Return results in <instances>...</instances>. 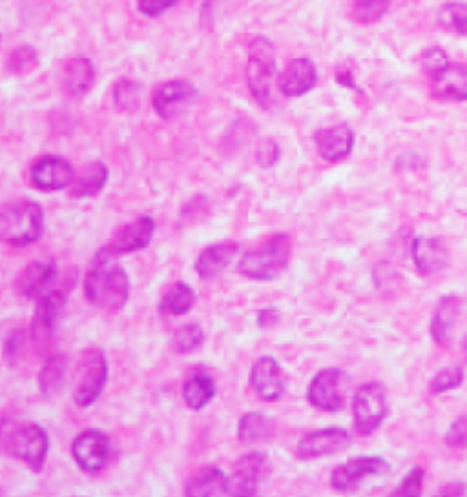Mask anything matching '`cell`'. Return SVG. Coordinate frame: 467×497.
Here are the masks:
<instances>
[{
    "label": "cell",
    "instance_id": "1",
    "mask_svg": "<svg viewBox=\"0 0 467 497\" xmlns=\"http://www.w3.org/2000/svg\"><path fill=\"white\" fill-rule=\"evenodd\" d=\"M114 253L105 248L96 255L92 266L85 279V293L92 306L107 312H119L130 292L128 275L119 263H116Z\"/></svg>",
    "mask_w": 467,
    "mask_h": 497
},
{
    "label": "cell",
    "instance_id": "2",
    "mask_svg": "<svg viewBox=\"0 0 467 497\" xmlns=\"http://www.w3.org/2000/svg\"><path fill=\"white\" fill-rule=\"evenodd\" d=\"M274 84H278L276 48L269 39L256 37L249 46L247 86L265 110H270L274 104Z\"/></svg>",
    "mask_w": 467,
    "mask_h": 497
},
{
    "label": "cell",
    "instance_id": "3",
    "mask_svg": "<svg viewBox=\"0 0 467 497\" xmlns=\"http://www.w3.org/2000/svg\"><path fill=\"white\" fill-rule=\"evenodd\" d=\"M292 241L287 234H276L256 250L245 253L238 264V272L254 281H272L289 264Z\"/></svg>",
    "mask_w": 467,
    "mask_h": 497
},
{
    "label": "cell",
    "instance_id": "4",
    "mask_svg": "<svg viewBox=\"0 0 467 497\" xmlns=\"http://www.w3.org/2000/svg\"><path fill=\"white\" fill-rule=\"evenodd\" d=\"M45 215L34 201H15L3 208L0 214V235L10 246L21 248L41 239Z\"/></svg>",
    "mask_w": 467,
    "mask_h": 497
},
{
    "label": "cell",
    "instance_id": "5",
    "mask_svg": "<svg viewBox=\"0 0 467 497\" xmlns=\"http://www.w3.org/2000/svg\"><path fill=\"white\" fill-rule=\"evenodd\" d=\"M5 450L8 455L25 461L34 472H41L48 455V433L36 422L17 424L5 432Z\"/></svg>",
    "mask_w": 467,
    "mask_h": 497
},
{
    "label": "cell",
    "instance_id": "6",
    "mask_svg": "<svg viewBox=\"0 0 467 497\" xmlns=\"http://www.w3.org/2000/svg\"><path fill=\"white\" fill-rule=\"evenodd\" d=\"M108 377L107 357L99 348H90L81 353L77 366V379L74 388V401L79 408L92 406L103 393Z\"/></svg>",
    "mask_w": 467,
    "mask_h": 497
},
{
    "label": "cell",
    "instance_id": "7",
    "mask_svg": "<svg viewBox=\"0 0 467 497\" xmlns=\"http://www.w3.org/2000/svg\"><path fill=\"white\" fill-rule=\"evenodd\" d=\"M387 415V393L380 383L361 384L352 397L354 426L361 435L372 433Z\"/></svg>",
    "mask_w": 467,
    "mask_h": 497
},
{
    "label": "cell",
    "instance_id": "8",
    "mask_svg": "<svg viewBox=\"0 0 467 497\" xmlns=\"http://www.w3.org/2000/svg\"><path fill=\"white\" fill-rule=\"evenodd\" d=\"M350 379L343 370L329 368L314 375L307 397L312 406L325 412H338L345 406Z\"/></svg>",
    "mask_w": 467,
    "mask_h": 497
},
{
    "label": "cell",
    "instance_id": "9",
    "mask_svg": "<svg viewBox=\"0 0 467 497\" xmlns=\"http://www.w3.org/2000/svg\"><path fill=\"white\" fill-rule=\"evenodd\" d=\"M65 303H66V293L61 290L48 292L45 297L39 299L37 310L34 313V323H32V343L37 353L41 355L50 353L52 350L57 319L61 315Z\"/></svg>",
    "mask_w": 467,
    "mask_h": 497
},
{
    "label": "cell",
    "instance_id": "10",
    "mask_svg": "<svg viewBox=\"0 0 467 497\" xmlns=\"http://www.w3.org/2000/svg\"><path fill=\"white\" fill-rule=\"evenodd\" d=\"M269 468L270 462L263 452H249L239 457L228 477V495H256Z\"/></svg>",
    "mask_w": 467,
    "mask_h": 497
},
{
    "label": "cell",
    "instance_id": "11",
    "mask_svg": "<svg viewBox=\"0 0 467 497\" xmlns=\"http://www.w3.org/2000/svg\"><path fill=\"white\" fill-rule=\"evenodd\" d=\"M196 97L198 88L190 81H168L154 90L152 106L161 119L170 121L181 115Z\"/></svg>",
    "mask_w": 467,
    "mask_h": 497
},
{
    "label": "cell",
    "instance_id": "12",
    "mask_svg": "<svg viewBox=\"0 0 467 497\" xmlns=\"http://www.w3.org/2000/svg\"><path fill=\"white\" fill-rule=\"evenodd\" d=\"M72 455L81 470L96 473L108 462L110 439L101 430H85L72 442Z\"/></svg>",
    "mask_w": 467,
    "mask_h": 497
},
{
    "label": "cell",
    "instance_id": "13",
    "mask_svg": "<svg viewBox=\"0 0 467 497\" xmlns=\"http://www.w3.org/2000/svg\"><path fill=\"white\" fill-rule=\"evenodd\" d=\"M389 472V462L380 457H354L345 464H340L330 475V486L336 492L354 490L361 481L372 475H383Z\"/></svg>",
    "mask_w": 467,
    "mask_h": 497
},
{
    "label": "cell",
    "instance_id": "14",
    "mask_svg": "<svg viewBox=\"0 0 467 497\" xmlns=\"http://www.w3.org/2000/svg\"><path fill=\"white\" fill-rule=\"evenodd\" d=\"M350 444V437L343 428H325L307 433L296 446V457L301 461H312L325 455L338 453Z\"/></svg>",
    "mask_w": 467,
    "mask_h": 497
},
{
    "label": "cell",
    "instance_id": "15",
    "mask_svg": "<svg viewBox=\"0 0 467 497\" xmlns=\"http://www.w3.org/2000/svg\"><path fill=\"white\" fill-rule=\"evenodd\" d=\"M30 177L36 188L43 192H57L70 186L76 174L72 164L65 157L45 155L34 163Z\"/></svg>",
    "mask_w": 467,
    "mask_h": 497
},
{
    "label": "cell",
    "instance_id": "16",
    "mask_svg": "<svg viewBox=\"0 0 467 497\" xmlns=\"http://www.w3.org/2000/svg\"><path fill=\"white\" fill-rule=\"evenodd\" d=\"M154 232H156V223L152 217L148 215L137 217L134 223H128L127 226H123L114 235V239L105 246V250L114 255L139 252L150 244Z\"/></svg>",
    "mask_w": 467,
    "mask_h": 497
},
{
    "label": "cell",
    "instance_id": "17",
    "mask_svg": "<svg viewBox=\"0 0 467 497\" xmlns=\"http://www.w3.org/2000/svg\"><path fill=\"white\" fill-rule=\"evenodd\" d=\"M250 384L263 401H278L285 393V375L274 357H261L250 372Z\"/></svg>",
    "mask_w": 467,
    "mask_h": 497
},
{
    "label": "cell",
    "instance_id": "18",
    "mask_svg": "<svg viewBox=\"0 0 467 497\" xmlns=\"http://www.w3.org/2000/svg\"><path fill=\"white\" fill-rule=\"evenodd\" d=\"M314 144L323 161L338 163L350 155L354 146V134L347 124L329 126L314 134Z\"/></svg>",
    "mask_w": 467,
    "mask_h": 497
},
{
    "label": "cell",
    "instance_id": "19",
    "mask_svg": "<svg viewBox=\"0 0 467 497\" xmlns=\"http://www.w3.org/2000/svg\"><path fill=\"white\" fill-rule=\"evenodd\" d=\"M318 83V72L310 59H294L278 77V88L285 97H301Z\"/></svg>",
    "mask_w": 467,
    "mask_h": 497
},
{
    "label": "cell",
    "instance_id": "20",
    "mask_svg": "<svg viewBox=\"0 0 467 497\" xmlns=\"http://www.w3.org/2000/svg\"><path fill=\"white\" fill-rule=\"evenodd\" d=\"M57 277V264L54 259L36 261L28 264L17 277V290L26 299H41Z\"/></svg>",
    "mask_w": 467,
    "mask_h": 497
},
{
    "label": "cell",
    "instance_id": "21",
    "mask_svg": "<svg viewBox=\"0 0 467 497\" xmlns=\"http://www.w3.org/2000/svg\"><path fill=\"white\" fill-rule=\"evenodd\" d=\"M411 253H412L414 266L421 275H434L442 272L449 261V252L443 241L434 237L414 239Z\"/></svg>",
    "mask_w": 467,
    "mask_h": 497
},
{
    "label": "cell",
    "instance_id": "22",
    "mask_svg": "<svg viewBox=\"0 0 467 497\" xmlns=\"http://www.w3.org/2000/svg\"><path fill=\"white\" fill-rule=\"evenodd\" d=\"M431 90L442 101H467V63L449 65L431 79Z\"/></svg>",
    "mask_w": 467,
    "mask_h": 497
},
{
    "label": "cell",
    "instance_id": "23",
    "mask_svg": "<svg viewBox=\"0 0 467 497\" xmlns=\"http://www.w3.org/2000/svg\"><path fill=\"white\" fill-rule=\"evenodd\" d=\"M462 312V303L454 295L442 297L432 312L431 319V335L432 339L443 346L449 348L452 343V328L456 324V319Z\"/></svg>",
    "mask_w": 467,
    "mask_h": 497
},
{
    "label": "cell",
    "instance_id": "24",
    "mask_svg": "<svg viewBox=\"0 0 467 497\" xmlns=\"http://www.w3.org/2000/svg\"><path fill=\"white\" fill-rule=\"evenodd\" d=\"M238 252H239V244L232 243V241L210 244L208 248H205L199 253V257L196 261L198 275L203 279H214L232 263V259L238 255Z\"/></svg>",
    "mask_w": 467,
    "mask_h": 497
},
{
    "label": "cell",
    "instance_id": "25",
    "mask_svg": "<svg viewBox=\"0 0 467 497\" xmlns=\"http://www.w3.org/2000/svg\"><path fill=\"white\" fill-rule=\"evenodd\" d=\"M107 181H108V168H107V164H103L99 161H94V163L83 166L76 174V177H74V181L70 184V194L74 197H77V199L92 197V195L99 194L105 188Z\"/></svg>",
    "mask_w": 467,
    "mask_h": 497
},
{
    "label": "cell",
    "instance_id": "26",
    "mask_svg": "<svg viewBox=\"0 0 467 497\" xmlns=\"http://www.w3.org/2000/svg\"><path fill=\"white\" fill-rule=\"evenodd\" d=\"M96 70L88 59H72L63 70V86L72 97H81L92 90Z\"/></svg>",
    "mask_w": 467,
    "mask_h": 497
},
{
    "label": "cell",
    "instance_id": "27",
    "mask_svg": "<svg viewBox=\"0 0 467 497\" xmlns=\"http://www.w3.org/2000/svg\"><path fill=\"white\" fill-rule=\"evenodd\" d=\"M276 432V424L270 417L263 415V413H245L239 419V426H238V437L243 444H259V442H267L274 437Z\"/></svg>",
    "mask_w": 467,
    "mask_h": 497
},
{
    "label": "cell",
    "instance_id": "28",
    "mask_svg": "<svg viewBox=\"0 0 467 497\" xmlns=\"http://www.w3.org/2000/svg\"><path fill=\"white\" fill-rule=\"evenodd\" d=\"M187 495H219L228 493V477L216 466H207L188 479Z\"/></svg>",
    "mask_w": 467,
    "mask_h": 497
},
{
    "label": "cell",
    "instance_id": "29",
    "mask_svg": "<svg viewBox=\"0 0 467 497\" xmlns=\"http://www.w3.org/2000/svg\"><path fill=\"white\" fill-rule=\"evenodd\" d=\"M68 361L61 353H54L46 359L45 366L39 372V388L45 397H54L57 392H61L65 379H66Z\"/></svg>",
    "mask_w": 467,
    "mask_h": 497
},
{
    "label": "cell",
    "instance_id": "30",
    "mask_svg": "<svg viewBox=\"0 0 467 497\" xmlns=\"http://www.w3.org/2000/svg\"><path fill=\"white\" fill-rule=\"evenodd\" d=\"M214 393H216V383L212 381V377L205 373L192 375L190 379H187L183 386L185 403L190 410H196V412L205 408L212 401Z\"/></svg>",
    "mask_w": 467,
    "mask_h": 497
},
{
    "label": "cell",
    "instance_id": "31",
    "mask_svg": "<svg viewBox=\"0 0 467 497\" xmlns=\"http://www.w3.org/2000/svg\"><path fill=\"white\" fill-rule=\"evenodd\" d=\"M196 304V292L185 284L178 283L174 284L161 301V312L170 315H185L188 313Z\"/></svg>",
    "mask_w": 467,
    "mask_h": 497
},
{
    "label": "cell",
    "instance_id": "32",
    "mask_svg": "<svg viewBox=\"0 0 467 497\" xmlns=\"http://www.w3.org/2000/svg\"><path fill=\"white\" fill-rule=\"evenodd\" d=\"M438 23L440 26L467 37V5L463 3L443 5L438 12Z\"/></svg>",
    "mask_w": 467,
    "mask_h": 497
},
{
    "label": "cell",
    "instance_id": "33",
    "mask_svg": "<svg viewBox=\"0 0 467 497\" xmlns=\"http://www.w3.org/2000/svg\"><path fill=\"white\" fill-rule=\"evenodd\" d=\"M391 6V0H352V17L360 25L380 21Z\"/></svg>",
    "mask_w": 467,
    "mask_h": 497
},
{
    "label": "cell",
    "instance_id": "34",
    "mask_svg": "<svg viewBox=\"0 0 467 497\" xmlns=\"http://www.w3.org/2000/svg\"><path fill=\"white\" fill-rule=\"evenodd\" d=\"M205 343V332L198 324H185L176 332L174 348L179 353H190L201 348Z\"/></svg>",
    "mask_w": 467,
    "mask_h": 497
},
{
    "label": "cell",
    "instance_id": "35",
    "mask_svg": "<svg viewBox=\"0 0 467 497\" xmlns=\"http://www.w3.org/2000/svg\"><path fill=\"white\" fill-rule=\"evenodd\" d=\"M114 99H116V106L119 110H123V112L136 110L141 101V84L136 81H128V79L119 81L114 90Z\"/></svg>",
    "mask_w": 467,
    "mask_h": 497
},
{
    "label": "cell",
    "instance_id": "36",
    "mask_svg": "<svg viewBox=\"0 0 467 497\" xmlns=\"http://www.w3.org/2000/svg\"><path fill=\"white\" fill-rule=\"evenodd\" d=\"M39 65V57L37 52L34 48L23 46L17 48L15 52H12L10 59H8V72L14 75H26L30 72H34Z\"/></svg>",
    "mask_w": 467,
    "mask_h": 497
},
{
    "label": "cell",
    "instance_id": "37",
    "mask_svg": "<svg viewBox=\"0 0 467 497\" xmlns=\"http://www.w3.org/2000/svg\"><path fill=\"white\" fill-rule=\"evenodd\" d=\"M462 379H463V370L462 366L454 364V366H449V368H443L440 370L429 383V392L431 393H442V392H447V390H452L456 386L462 384Z\"/></svg>",
    "mask_w": 467,
    "mask_h": 497
},
{
    "label": "cell",
    "instance_id": "38",
    "mask_svg": "<svg viewBox=\"0 0 467 497\" xmlns=\"http://www.w3.org/2000/svg\"><path fill=\"white\" fill-rule=\"evenodd\" d=\"M420 63H421V68L423 72L432 79L436 77L438 74H442L451 63H449V57L447 54L438 48V46H431L427 50H423L421 57H420Z\"/></svg>",
    "mask_w": 467,
    "mask_h": 497
},
{
    "label": "cell",
    "instance_id": "39",
    "mask_svg": "<svg viewBox=\"0 0 467 497\" xmlns=\"http://www.w3.org/2000/svg\"><path fill=\"white\" fill-rule=\"evenodd\" d=\"M23 344H25V332L23 330H14L8 333V337L5 339V361L14 366L19 361V355L23 352Z\"/></svg>",
    "mask_w": 467,
    "mask_h": 497
},
{
    "label": "cell",
    "instance_id": "40",
    "mask_svg": "<svg viewBox=\"0 0 467 497\" xmlns=\"http://www.w3.org/2000/svg\"><path fill=\"white\" fill-rule=\"evenodd\" d=\"M445 442L451 448H465L467 446V415L456 419L445 433Z\"/></svg>",
    "mask_w": 467,
    "mask_h": 497
},
{
    "label": "cell",
    "instance_id": "41",
    "mask_svg": "<svg viewBox=\"0 0 467 497\" xmlns=\"http://www.w3.org/2000/svg\"><path fill=\"white\" fill-rule=\"evenodd\" d=\"M423 484V470L412 468L401 484L394 490V495H420Z\"/></svg>",
    "mask_w": 467,
    "mask_h": 497
},
{
    "label": "cell",
    "instance_id": "42",
    "mask_svg": "<svg viewBox=\"0 0 467 497\" xmlns=\"http://www.w3.org/2000/svg\"><path fill=\"white\" fill-rule=\"evenodd\" d=\"M178 5V0H137V10L145 17H159L165 12H168L172 6Z\"/></svg>",
    "mask_w": 467,
    "mask_h": 497
},
{
    "label": "cell",
    "instance_id": "43",
    "mask_svg": "<svg viewBox=\"0 0 467 497\" xmlns=\"http://www.w3.org/2000/svg\"><path fill=\"white\" fill-rule=\"evenodd\" d=\"M256 159H258V163H259L261 166H265V168H270L272 164H276V161L279 159V148H278L276 141H272V139L263 141V143L258 146Z\"/></svg>",
    "mask_w": 467,
    "mask_h": 497
},
{
    "label": "cell",
    "instance_id": "44",
    "mask_svg": "<svg viewBox=\"0 0 467 497\" xmlns=\"http://www.w3.org/2000/svg\"><path fill=\"white\" fill-rule=\"evenodd\" d=\"M276 321H278V313H276V310H272V308L261 312L259 317H258V323H259L261 328H269V326L276 324Z\"/></svg>",
    "mask_w": 467,
    "mask_h": 497
},
{
    "label": "cell",
    "instance_id": "45",
    "mask_svg": "<svg viewBox=\"0 0 467 497\" xmlns=\"http://www.w3.org/2000/svg\"><path fill=\"white\" fill-rule=\"evenodd\" d=\"M336 81H338L340 84L347 86V88H356V86H354V81H352L350 72H340V74L336 75Z\"/></svg>",
    "mask_w": 467,
    "mask_h": 497
},
{
    "label": "cell",
    "instance_id": "46",
    "mask_svg": "<svg viewBox=\"0 0 467 497\" xmlns=\"http://www.w3.org/2000/svg\"><path fill=\"white\" fill-rule=\"evenodd\" d=\"M462 492H463V484H460V482H452V484H447L445 488H442L443 495H460Z\"/></svg>",
    "mask_w": 467,
    "mask_h": 497
},
{
    "label": "cell",
    "instance_id": "47",
    "mask_svg": "<svg viewBox=\"0 0 467 497\" xmlns=\"http://www.w3.org/2000/svg\"><path fill=\"white\" fill-rule=\"evenodd\" d=\"M462 348H463V355H465V359H467V337L463 339V344H462Z\"/></svg>",
    "mask_w": 467,
    "mask_h": 497
}]
</instances>
